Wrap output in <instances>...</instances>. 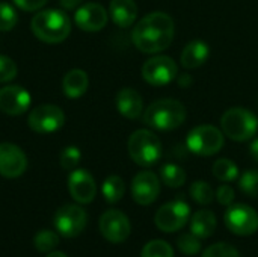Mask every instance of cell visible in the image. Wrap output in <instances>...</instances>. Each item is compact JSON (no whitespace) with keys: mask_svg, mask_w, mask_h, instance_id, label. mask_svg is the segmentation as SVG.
<instances>
[{"mask_svg":"<svg viewBox=\"0 0 258 257\" xmlns=\"http://www.w3.org/2000/svg\"><path fill=\"white\" fill-rule=\"evenodd\" d=\"M103 197L107 203L110 204H115L118 203L122 197H124V192H125V183L124 180L119 177V176H109L104 182H103Z\"/></svg>","mask_w":258,"mask_h":257,"instance_id":"obj_23","label":"cell"},{"mask_svg":"<svg viewBox=\"0 0 258 257\" xmlns=\"http://www.w3.org/2000/svg\"><path fill=\"white\" fill-rule=\"evenodd\" d=\"M186 117V106L181 101L174 98H160L145 109L144 123L156 130H174L184 123Z\"/></svg>","mask_w":258,"mask_h":257,"instance_id":"obj_3","label":"cell"},{"mask_svg":"<svg viewBox=\"0 0 258 257\" xmlns=\"http://www.w3.org/2000/svg\"><path fill=\"white\" fill-rule=\"evenodd\" d=\"M224 223L237 236H251L258 230V214L248 204H231L225 211Z\"/></svg>","mask_w":258,"mask_h":257,"instance_id":"obj_7","label":"cell"},{"mask_svg":"<svg viewBox=\"0 0 258 257\" xmlns=\"http://www.w3.org/2000/svg\"><path fill=\"white\" fill-rule=\"evenodd\" d=\"M47 257H68L67 254H63L62 251H50Z\"/></svg>","mask_w":258,"mask_h":257,"instance_id":"obj_40","label":"cell"},{"mask_svg":"<svg viewBox=\"0 0 258 257\" xmlns=\"http://www.w3.org/2000/svg\"><path fill=\"white\" fill-rule=\"evenodd\" d=\"M88 223L86 212L77 204H65L54 215V227L63 238L79 236Z\"/></svg>","mask_w":258,"mask_h":257,"instance_id":"obj_11","label":"cell"},{"mask_svg":"<svg viewBox=\"0 0 258 257\" xmlns=\"http://www.w3.org/2000/svg\"><path fill=\"white\" fill-rule=\"evenodd\" d=\"M109 15L119 27H130L138 18V5L135 0H110Z\"/></svg>","mask_w":258,"mask_h":257,"instance_id":"obj_20","label":"cell"},{"mask_svg":"<svg viewBox=\"0 0 258 257\" xmlns=\"http://www.w3.org/2000/svg\"><path fill=\"white\" fill-rule=\"evenodd\" d=\"M192 83H194V80H192V77H190L189 74H181V76L178 77V85H180L181 88H189Z\"/></svg>","mask_w":258,"mask_h":257,"instance_id":"obj_38","label":"cell"},{"mask_svg":"<svg viewBox=\"0 0 258 257\" xmlns=\"http://www.w3.org/2000/svg\"><path fill=\"white\" fill-rule=\"evenodd\" d=\"M210 56V47L203 39H194L190 41L181 52L180 62L187 70H195L206 64V61Z\"/></svg>","mask_w":258,"mask_h":257,"instance_id":"obj_19","label":"cell"},{"mask_svg":"<svg viewBox=\"0 0 258 257\" xmlns=\"http://www.w3.org/2000/svg\"><path fill=\"white\" fill-rule=\"evenodd\" d=\"M177 247L183 254L187 256H195L201 251L203 245H201V239L198 236H195L192 232L190 233H183L178 236L177 239Z\"/></svg>","mask_w":258,"mask_h":257,"instance_id":"obj_29","label":"cell"},{"mask_svg":"<svg viewBox=\"0 0 258 257\" xmlns=\"http://www.w3.org/2000/svg\"><path fill=\"white\" fill-rule=\"evenodd\" d=\"M80 158H82V151L76 147V145H68L65 147L62 151H60V156H59V162H60V167L67 171H73L79 162H80Z\"/></svg>","mask_w":258,"mask_h":257,"instance_id":"obj_32","label":"cell"},{"mask_svg":"<svg viewBox=\"0 0 258 257\" xmlns=\"http://www.w3.org/2000/svg\"><path fill=\"white\" fill-rule=\"evenodd\" d=\"M175 26L171 15L162 11L151 12L141 18L133 27L132 39L142 53H160L166 50L174 41Z\"/></svg>","mask_w":258,"mask_h":257,"instance_id":"obj_1","label":"cell"},{"mask_svg":"<svg viewBox=\"0 0 258 257\" xmlns=\"http://www.w3.org/2000/svg\"><path fill=\"white\" fill-rule=\"evenodd\" d=\"M224 132L210 124H203L192 129L186 138L187 148L198 156H213L224 147Z\"/></svg>","mask_w":258,"mask_h":257,"instance_id":"obj_6","label":"cell"},{"mask_svg":"<svg viewBox=\"0 0 258 257\" xmlns=\"http://www.w3.org/2000/svg\"><path fill=\"white\" fill-rule=\"evenodd\" d=\"M100 232L106 241L112 244H121L130 236L132 226L125 214L116 209H110L106 211L100 218Z\"/></svg>","mask_w":258,"mask_h":257,"instance_id":"obj_12","label":"cell"},{"mask_svg":"<svg viewBox=\"0 0 258 257\" xmlns=\"http://www.w3.org/2000/svg\"><path fill=\"white\" fill-rule=\"evenodd\" d=\"M186 171L175 164H165L160 168V179L168 188H180L186 183Z\"/></svg>","mask_w":258,"mask_h":257,"instance_id":"obj_24","label":"cell"},{"mask_svg":"<svg viewBox=\"0 0 258 257\" xmlns=\"http://www.w3.org/2000/svg\"><path fill=\"white\" fill-rule=\"evenodd\" d=\"M178 74V67L172 58L157 55L145 61L142 67V77L151 86H165L171 83Z\"/></svg>","mask_w":258,"mask_h":257,"instance_id":"obj_9","label":"cell"},{"mask_svg":"<svg viewBox=\"0 0 258 257\" xmlns=\"http://www.w3.org/2000/svg\"><path fill=\"white\" fill-rule=\"evenodd\" d=\"M27 168L26 153L12 142L0 144V176L6 179L20 177Z\"/></svg>","mask_w":258,"mask_h":257,"instance_id":"obj_13","label":"cell"},{"mask_svg":"<svg viewBox=\"0 0 258 257\" xmlns=\"http://www.w3.org/2000/svg\"><path fill=\"white\" fill-rule=\"evenodd\" d=\"M33 244L36 247L38 251L41 253H50L53 251L57 245H59V235L51 232V230H41L35 239H33Z\"/></svg>","mask_w":258,"mask_h":257,"instance_id":"obj_28","label":"cell"},{"mask_svg":"<svg viewBox=\"0 0 258 257\" xmlns=\"http://www.w3.org/2000/svg\"><path fill=\"white\" fill-rule=\"evenodd\" d=\"M141 257H174V250L166 241L154 239L145 244Z\"/></svg>","mask_w":258,"mask_h":257,"instance_id":"obj_27","label":"cell"},{"mask_svg":"<svg viewBox=\"0 0 258 257\" xmlns=\"http://www.w3.org/2000/svg\"><path fill=\"white\" fill-rule=\"evenodd\" d=\"M18 23V14L15 8L9 3H0V30L8 32L12 30Z\"/></svg>","mask_w":258,"mask_h":257,"instance_id":"obj_31","label":"cell"},{"mask_svg":"<svg viewBox=\"0 0 258 257\" xmlns=\"http://www.w3.org/2000/svg\"><path fill=\"white\" fill-rule=\"evenodd\" d=\"M30 29L39 41L47 44H57L65 41L71 33V20L63 11L44 9L33 15Z\"/></svg>","mask_w":258,"mask_h":257,"instance_id":"obj_2","label":"cell"},{"mask_svg":"<svg viewBox=\"0 0 258 257\" xmlns=\"http://www.w3.org/2000/svg\"><path fill=\"white\" fill-rule=\"evenodd\" d=\"M212 171H213V176L218 180L224 182V183L233 182V180H236L239 177V168H237V165L233 161L227 159V158L218 159L213 164Z\"/></svg>","mask_w":258,"mask_h":257,"instance_id":"obj_25","label":"cell"},{"mask_svg":"<svg viewBox=\"0 0 258 257\" xmlns=\"http://www.w3.org/2000/svg\"><path fill=\"white\" fill-rule=\"evenodd\" d=\"M68 191L77 203L88 204L97 195V185L89 171L79 168L73 170L68 176Z\"/></svg>","mask_w":258,"mask_h":257,"instance_id":"obj_15","label":"cell"},{"mask_svg":"<svg viewBox=\"0 0 258 257\" xmlns=\"http://www.w3.org/2000/svg\"><path fill=\"white\" fill-rule=\"evenodd\" d=\"M249 151H251V156L255 159L258 162V138L252 142V145H251V148H249Z\"/></svg>","mask_w":258,"mask_h":257,"instance_id":"obj_39","label":"cell"},{"mask_svg":"<svg viewBox=\"0 0 258 257\" xmlns=\"http://www.w3.org/2000/svg\"><path fill=\"white\" fill-rule=\"evenodd\" d=\"M216 198L219 201V204L222 206H231L234 203V198H236V192L231 186L228 185H221L216 191Z\"/></svg>","mask_w":258,"mask_h":257,"instance_id":"obj_35","label":"cell"},{"mask_svg":"<svg viewBox=\"0 0 258 257\" xmlns=\"http://www.w3.org/2000/svg\"><path fill=\"white\" fill-rule=\"evenodd\" d=\"M88 86H89V79H88L86 71L83 70L74 68V70H70L63 76L62 89H63V94L71 100L80 98L86 92Z\"/></svg>","mask_w":258,"mask_h":257,"instance_id":"obj_21","label":"cell"},{"mask_svg":"<svg viewBox=\"0 0 258 257\" xmlns=\"http://www.w3.org/2000/svg\"><path fill=\"white\" fill-rule=\"evenodd\" d=\"M221 127L230 139L245 142L257 133L258 118L249 109L231 108L221 117Z\"/></svg>","mask_w":258,"mask_h":257,"instance_id":"obj_5","label":"cell"},{"mask_svg":"<svg viewBox=\"0 0 258 257\" xmlns=\"http://www.w3.org/2000/svg\"><path fill=\"white\" fill-rule=\"evenodd\" d=\"M239 188L251 198H258V170H249L242 174Z\"/></svg>","mask_w":258,"mask_h":257,"instance_id":"obj_30","label":"cell"},{"mask_svg":"<svg viewBox=\"0 0 258 257\" xmlns=\"http://www.w3.org/2000/svg\"><path fill=\"white\" fill-rule=\"evenodd\" d=\"M17 65L15 62L5 56V55H0V83H6V82H11L12 79L17 77Z\"/></svg>","mask_w":258,"mask_h":257,"instance_id":"obj_34","label":"cell"},{"mask_svg":"<svg viewBox=\"0 0 258 257\" xmlns=\"http://www.w3.org/2000/svg\"><path fill=\"white\" fill-rule=\"evenodd\" d=\"M32 98L27 89L18 85L0 88V111L6 115H21L30 108Z\"/></svg>","mask_w":258,"mask_h":257,"instance_id":"obj_16","label":"cell"},{"mask_svg":"<svg viewBox=\"0 0 258 257\" xmlns=\"http://www.w3.org/2000/svg\"><path fill=\"white\" fill-rule=\"evenodd\" d=\"M190 197L195 203L201 204V206H207L213 201V198L216 197V194L213 192V188L204 182V180H197L190 185Z\"/></svg>","mask_w":258,"mask_h":257,"instance_id":"obj_26","label":"cell"},{"mask_svg":"<svg viewBox=\"0 0 258 257\" xmlns=\"http://www.w3.org/2000/svg\"><path fill=\"white\" fill-rule=\"evenodd\" d=\"M109 14L100 3H85L74 14L76 24L85 32H98L107 24Z\"/></svg>","mask_w":258,"mask_h":257,"instance_id":"obj_17","label":"cell"},{"mask_svg":"<svg viewBox=\"0 0 258 257\" xmlns=\"http://www.w3.org/2000/svg\"><path fill=\"white\" fill-rule=\"evenodd\" d=\"M115 105L118 112L128 120H136L144 111V100L133 88H122L116 94Z\"/></svg>","mask_w":258,"mask_h":257,"instance_id":"obj_18","label":"cell"},{"mask_svg":"<svg viewBox=\"0 0 258 257\" xmlns=\"http://www.w3.org/2000/svg\"><path fill=\"white\" fill-rule=\"evenodd\" d=\"M160 194V180L153 171H141L133 177L132 195L141 206L153 204Z\"/></svg>","mask_w":258,"mask_h":257,"instance_id":"obj_14","label":"cell"},{"mask_svg":"<svg viewBox=\"0 0 258 257\" xmlns=\"http://www.w3.org/2000/svg\"><path fill=\"white\" fill-rule=\"evenodd\" d=\"M127 150L135 164L141 167H151L157 164L162 156V141L154 132L139 129L130 135Z\"/></svg>","mask_w":258,"mask_h":257,"instance_id":"obj_4","label":"cell"},{"mask_svg":"<svg viewBox=\"0 0 258 257\" xmlns=\"http://www.w3.org/2000/svg\"><path fill=\"white\" fill-rule=\"evenodd\" d=\"M216 226H218L216 215L212 211H207V209L198 211L190 220V232L195 236H198L200 239L210 238L215 233Z\"/></svg>","mask_w":258,"mask_h":257,"instance_id":"obj_22","label":"cell"},{"mask_svg":"<svg viewBox=\"0 0 258 257\" xmlns=\"http://www.w3.org/2000/svg\"><path fill=\"white\" fill-rule=\"evenodd\" d=\"M83 0H59V5L67 9V11H71V9H76L77 6H80Z\"/></svg>","mask_w":258,"mask_h":257,"instance_id":"obj_37","label":"cell"},{"mask_svg":"<svg viewBox=\"0 0 258 257\" xmlns=\"http://www.w3.org/2000/svg\"><path fill=\"white\" fill-rule=\"evenodd\" d=\"M14 5L26 12H35L45 6L47 0H12Z\"/></svg>","mask_w":258,"mask_h":257,"instance_id":"obj_36","label":"cell"},{"mask_svg":"<svg viewBox=\"0 0 258 257\" xmlns=\"http://www.w3.org/2000/svg\"><path fill=\"white\" fill-rule=\"evenodd\" d=\"M189 217H190L189 204L181 200H174L159 208L154 217V223L159 230L165 233H174L187 224Z\"/></svg>","mask_w":258,"mask_h":257,"instance_id":"obj_8","label":"cell"},{"mask_svg":"<svg viewBox=\"0 0 258 257\" xmlns=\"http://www.w3.org/2000/svg\"><path fill=\"white\" fill-rule=\"evenodd\" d=\"M29 127L41 135L53 133L59 130L65 123V114L59 106L54 105H39L33 108L27 118Z\"/></svg>","mask_w":258,"mask_h":257,"instance_id":"obj_10","label":"cell"},{"mask_svg":"<svg viewBox=\"0 0 258 257\" xmlns=\"http://www.w3.org/2000/svg\"><path fill=\"white\" fill-rule=\"evenodd\" d=\"M201 257H240L236 247L227 242H218L207 247Z\"/></svg>","mask_w":258,"mask_h":257,"instance_id":"obj_33","label":"cell"}]
</instances>
